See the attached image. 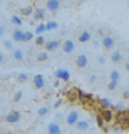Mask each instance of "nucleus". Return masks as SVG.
I'll use <instances>...</instances> for the list:
<instances>
[{
	"instance_id": "25",
	"label": "nucleus",
	"mask_w": 129,
	"mask_h": 134,
	"mask_svg": "<svg viewBox=\"0 0 129 134\" xmlns=\"http://www.w3.org/2000/svg\"><path fill=\"white\" fill-rule=\"evenodd\" d=\"M109 77H111V81H114V82H119V81H121V72H119V70H112Z\"/></svg>"
},
{
	"instance_id": "38",
	"label": "nucleus",
	"mask_w": 129,
	"mask_h": 134,
	"mask_svg": "<svg viewBox=\"0 0 129 134\" xmlns=\"http://www.w3.org/2000/svg\"><path fill=\"white\" fill-rule=\"evenodd\" d=\"M96 79H97V77H96V75L92 74V75L89 77V82H91V84H94V82H96Z\"/></svg>"
},
{
	"instance_id": "9",
	"label": "nucleus",
	"mask_w": 129,
	"mask_h": 134,
	"mask_svg": "<svg viewBox=\"0 0 129 134\" xmlns=\"http://www.w3.org/2000/svg\"><path fill=\"white\" fill-rule=\"evenodd\" d=\"M54 75H55V79H59L60 82H67L69 79H70V72H69L67 69H64V67H60V69H57V70H55V74H54Z\"/></svg>"
},
{
	"instance_id": "1",
	"label": "nucleus",
	"mask_w": 129,
	"mask_h": 134,
	"mask_svg": "<svg viewBox=\"0 0 129 134\" xmlns=\"http://www.w3.org/2000/svg\"><path fill=\"white\" fill-rule=\"evenodd\" d=\"M114 121L117 122L121 127L124 129H129V109H119V111H114Z\"/></svg>"
},
{
	"instance_id": "13",
	"label": "nucleus",
	"mask_w": 129,
	"mask_h": 134,
	"mask_svg": "<svg viewBox=\"0 0 129 134\" xmlns=\"http://www.w3.org/2000/svg\"><path fill=\"white\" fill-rule=\"evenodd\" d=\"M32 84H34L35 89H44V87H45V79H44V75H40V74L34 75V77H32Z\"/></svg>"
},
{
	"instance_id": "41",
	"label": "nucleus",
	"mask_w": 129,
	"mask_h": 134,
	"mask_svg": "<svg viewBox=\"0 0 129 134\" xmlns=\"http://www.w3.org/2000/svg\"><path fill=\"white\" fill-rule=\"evenodd\" d=\"M124 67H126V70L129 72V62H126V65H124Z\"/></svg>"
},
{
	"instance_id": "6",
	"label": "nucleus",
	"mask_w": 129,
	"mask_h": 134,
	"mask_svg": "<svg viewBox=\"0 0 129 134\" xmlns=\"http://www.w3.org/2000/svg\"><path fill=\"white\" fill-rule=\"evenodd\" d=\"M60 49H62V52H64V54H72L74 50H76V44H74L72 39H65L60 44Z\"/></svg>"
},
{
	"instance_id": "11",
	"label": "nucleus",
	"mask_w": 129,
	"mask_h": 134,
	"mask_svg": "<svg viewBox=\"0 0 129 134\" xmlns=\"http://www.w3.org/2000/svg\"><path fill=\"white\" fill-rule=\"evenodd\" d=\"M79 112L77 111H70L67 116H65V122H67V126H70V127H74V124L79 121Z\"/></svg>"
},
{
	"instance_id": "18",
	"label": "nucleus",
	"mask_w": 129,
	"mask_h": 134,
	"mask_svg": "<svg viewBox=\"0 0 129 134\" xmlns=\"http://www.w3.org/2000/svg\"><path fill=\"white\" fill-rule=\"evenodd\" d=\"M111 60L114 62V64H121V62H122V54H121V50H114V49H112Z\"/></svg>"
},
{
	"instance_id": "22",
	"label": "nucleus",
	"mask_w": 129,
	"mask_h": 134,
	"mask_svg": "<svg viewBox=\"0 0 129 134\" xmlns=\"http://www.w3.org/2000/svg\"><path fill=\"white\" fill-rule=\"evenodd\" d=\"M10 24L15 25V27H20V25L24 24V20H22V17H20V15H12L10 17Z\"/></svg>"
},
{
	"instance_id": "10",
	"label": "nucleus",
	"mask_w": 129,
	"mask_h": 134,
	"mask_svg": "<svg viewBox=\"0 0 129 134\" xmlns=\"http://www.w3.org/2000/svg\"><path fill=\"white\" fill-rule=\"evenodd\" d=\"M45 8L49 12H52V14H57L60 8V0H47L45 2Z\"/></svg>"
},
{
	"instance_id": "40",
	"label": "nucleus",
	"mask_w": 129,
	"mask_h": 134,
	"mask_svg": "<svg viewBox=\"0 0 129 134\" xmlns=\"http://www.w3.org/2000/svg\"><path fill=\"white\" fill-rule=\"evenodd\" d=\"M3 60H5V57H3V54L0 52V64H3Z\"/></svg>"
},
{
	"instance_id": "29",
	"label": "nucleus",
	"mask_w": 129,
	"mask_h": 134,
	"mask_svg": "<svg viewBox=\"0 0 129 134\" xmlns=\"http://www.w3.org/2000/svg\"><path fill=\"white\" fill-rule=\"evenodd\" d=\"M34 39V32H24V40L22 42H30Z\"/></svg>"
},
{
	"instance_id": "5",
	"label": "nucleus",
	"mask_w": 129,
	"mask_h": 134,
	"mask_svg": "<svg viewBox=\"0 0 129 134\" xmlns=\"http://www.w3.org/2000/svg\"><path fill=\"white\" fill-rule=\"evenodd\" d=\"M20 119H22L20 111H10L5 114V122H9V124H17Z\"/></svg>"
},
{
	"instance_id": "36",
	"label": "nucleus",
	"mask_w": 129,
	"mask_h": 134,
	"mask_svg": "<svg viewBox=\"0 0 129 134\" xmlns=\"http://www.w3.org/2000/svg\"><path fill=\"white\" fill-rule=\"evenodd\" d=\"M60 106H62V99H57L55 102H54V107H57V109H59Z\"/></svg>"
},
{
	"instance_id": "3",
	"label": "nucleus",
	"mask_w": 129,
	"mask_h": 134,
	"mask_svg": "<svg viewBox=\"0 0 129 134\" xmlns=\"http://www.w3.org/2000/svg\"><path fill=\"white\" fill-rule=\"evenodd\" d=\"M97 112L102 116V119L106 121V124H111L114 121V109L112 107H106V109H97Z\"/></svg>"
},
{
	"instance_id": "32",
	"label": "nucleus",
	"mask_w": 129,
	"mask_h": 134,
	"mask_svg": "<svg viewBox=\"0 0 129 134\" xmlns=\"http://www.w3.org/2000/svg\"><path fill=\"white\" fill-rule=\"evenodd\" d=\"M119 86V82H114V81H109V84H107V89L109 91H116Z\"/></svg>"
},
{
	"instance_id": "31",
	"label": "nucleus",
	"mask_w": 129,
	"mask_h": 134,
	"mask_svg": "<svg viewBox=\"0 0 129 134\" xmlns=\"http://www.w3.org/2000/svg\"><path fill=\"white\" fill-rule=\"evenodd\" d=\"M44 32H45V24H39L35 27V34L39 35V34H44Z\"/></svg>"
},
{
	"instance_id": "4",
	"label": "nucleus",
	"mask_w": 129,
	"mask_h": 134,
	"mask_svg": "<svg viewBox=\"0 0 129 134\" xmlns=\"http://www.w3.org/2000/svg\"><path fill=\"white\" fill-rule=\"evenodd\" d=\"M79 91L81 89H77V87H69V89H65V99L69 100V102H77V99H79Z\"/></svg>"
},
{
	"instance_id": "12",
	"label": "nucleus",
	"mask_w": 129,
	"mask_h": 134,
	"mask_svg": "<svg viewBox=\"0 0 129 134\" xmlns=\"http://www.w3.org/2000/svg\"><path fill=\"white\" fill-rule=\"evenodd\" d=\"M106 107H112V102L106 97H96V109H106Z\"/></svg>"
},
{
	"instance_id": "30",
	"label": "nucleus",
	"mask_w": 129,
	"mask_h": 134,
	"mask_svg": "<svg viewBox=\"0 0 129 134\" xmlns=\"http://www.w3.org/2000/svg\"><path fill=\"white\" fill-rule=\"evenodd\" d=\"M17 81H19V82H27V81H29V75H27L25 72H20V74L17 75Z\"/></svg>"
},
{
	"instance_id": "24",
	"label": "nucleus",
	"mask_w": 129,
	"mask_h": 134,
	"mask_svg": "<svg viewBox=\"0 0 129 134\" xmlns=\"http://www.w3.org/2000/svg\"><path fill=\"white\" fill-rule=\"evenodd\" d=\"M49 111H51V109H49L47 106H40L39 111H37V116H39V117H44V116L49 114Z\"/></svg>"
},
{
	"instance_id": "19",
	"label": "nucleus",
	"mask_w": 129,
	"mask_h": 134,
	"mask_svg": "<svg viewBox=\"0 0 129 134\" xmlns=\"http://www.w3.org/2000/svg\"><path fill=\"white\" fill-rule=\"evenodd\" d=\"M12 40L14 42H22L24 40V30H20V29L17 27L14 32H12Z\"/></svg>"
},
{
	"instance_id": "15",
	"label": "nucleus",
	"mask_w": 129,
	"mask_h": 134,
	"mask_svg": "<svg viewBox=\"0 0 129 134\" xmlns=\"http://www.w3.org/2000/svg\"><path fill=\"white\" fill-rule=\"evenodd\" d=\"M74 127H76L79 132H84V131L89 129V121H87V119H81V117H79V121L74 124Z\"/></svg>"
},
{
	"instance_id": "26",
	"label": "nucleus",
	"mask_w": 129,
	"mask_h": 134,
	"mask_svg": "<svg viewBox=\"0 0 129 134\" xmlns=\"http://www.w3.org/2000/svg\"><path fill=\"white\" fill-rule=\"evenodd\" d=\"M47 59H49L47 52H39V54H37V60H39V62H44V60H47Z\"/></svg>"
},
{
	"instance_id": "7",
	"label": "nucleus",
	"mask_w": 129,
	"mask_h": 134,
	"mask_svg": "<svg viewBox=\"0 0 129 134\" xmlns=\"http://www.w3.org/2000/svg\"><path fill=\"white\" fill-rule=\"evenodd\" d=\"M101 45L106 50H112V49H114V45H116L114 37H112V35H104L102 39H101Z\"/></svg>"
},
{
	"instance_id": "34",
	"label": "nucleus",
	"mask_w": 129,
	"mask_h": 134,
	"mask_svg": "<svg viewBox=\"0 0 129 134\" xmlns=\"http://www.w3.org/2000/svg\"><path fill=\"white\" fill-rule=\"evenodd\" d=\"M22 91H17V92H15V94H14V100H15V102H19V100L20 99H22Z\"/></svg>"
},
{
	"instance_id": "27",
	"label": "nucleus",
	"mask_w": 129,
	"mask_h": 134,
	"mask_svg": "<svg viewBox=\"0 0 129 134\" xmlns=\"http://www.w3.org/2000/svg\"><path fill=\"white\" fill-rule=\"evenodd\" d=\"M34 39H35V44H37V45H44V44H45V37L42 35V34H39L37 37H34Z\"/></svg>"
},
{
	"instance_id": "33",
	"label": "nucleus",
	"mask_w": 129,
	"mask_h": 134,
	"mask_svg": "<svg viewBox=\"0 0 129 134\" xmlns=\"http://www.w3.org/2000/svg\"><path fill=\"white\" fill-rule=\"evenodd\" d=\"M3 45H5V49L14 50V40H5V42H3Z\"/></svg>"
},
{
	"instance_id": "17",
	"label": "nucleus",
	"mask_w": 129,
	"mask_h": 134,
	"mask_svg": "<svg viewBox=\"0 0 129 134\" xmlns=\"http://www.w3.org/2000/svg\"><path fill=\"white\" fill-rule=\"evenodd\" d=\"M32 17H34V20H37V22H42L45 19V10L44 8H37V10L32 12Z\"/></svg>"
},
{
	"instance_id": "28",
	"label": "nucleus",
	"mask_w": 129,
	"mask_h": 134,
	"mask_svg": "<svg viewBox=\"0 0 129 134\" xmlns=\"http://www.w3.org/2000/svg\"><path fill=\"white\" fill-rule=\"evenodd\" d=\"M32 12H34V8H32V7H24L22 10H20V14H22L24 17H27V15H30Z\"/></svg>"
},
{
	"instance_id": "16",
	"label": "nucleus",
	"mask_w": 129,
	"mask_h": 134,
	"mask_svg": "<svg viewBox=\"0 0 129 134\" xmlns=\"http://www.w3.org/2000/svg\"><path fill=\"white\" fill-rule=\"evenodd\" d=\"M47 132H51V134H60L62 132L60 124L59 122H51V124L47 126Z\"/></svg>"
},
{
	"instance_id": "14",
	"label": "nucleus",
	"mask_w": 129,
	"mask_h": 134,
	"mask_svg": "<svg viewBox=\"0 0 129 134\" xmlns=\"http://www.w3.org/2000/svg\"><path fill=\"white\" fill-rule=\"evenodd\" d=\"M44 45H45V50H47V52H55V50H59V47H60V42L59 40H47Z\"/></svg>"
},
{
	"instance_id": "39",
	"label": "nucleus",
	"mask_w": 129,
	"mask_h": 134,
	"mask_svg": "<svg viewBox=\"0 0 129 134\" xmlns=\"http://www.w3.org/2000/svg\"><path fill=\"white\" fill-rule=\"evenodd\" d=\"M122 99H129V91H124L122 92Z\"/></svg>"
},
{
	"instance_id": "2",
	"label": "nucleus",
	"mask_w": 129,
	"mask_h": 134,
	"mask_svg": "<svg viewBox=\"0 0 129 134\" xmlns=\"http://www.w3.org/2000/svg\"><path fill=\"white\" fill-rule=\"evenodd\" d=\"M77 102L81 104L82 107H87V109H92L96 107V97L91 92H84V91H79V99H77Z\"/></svg>"
},
{
	"instance_id": "37",
	"label": "nucleus",
	"mask_w": 129,
	"mask_h": 134,
	"mask_svg": "<svg viewBox=\"0 0 129 134\" xmlns=\"http://www.w3.org/2000/svg\"><path fill=\"white\" fill-rule=\"evenodd\" d=\"M97 62H99L101 65H104V64H106V57H104V55H101V57L97 59Z\"/></svg>"
},
{
	"instance_id": "20",
	"label": "nucleus",
	"mask_w": 129,
	"mask_h": 134,
	"mask_svg": "<svg viewBox=\"0 0 129 134\" xmlns=\"http://www.w3.org/2000/svg\"><path fill=\"white\" fill-rule=\"evenodd\" d=\"M91 39H92V35H91V32L89 30H84V32H81V35H79V42L81 44H86V42H89Z\"/></svg>"
},
{
	"instance_id": "8",
	"label": "nucleus",
	"mask_w": 129,
	"mask_h": 134,
	"mask_svg": "<svg viewBox=\"0 0 129 134\" xmlns=\"http://www.w3.org/2000/svg\"><path fill=\"white\" fill-rule=\"evenodd\" d=\"M76 65H77V69H87L89 67V59H87L86 54L76 55Z\"/></svg>"
},
{
	"instance_id": "35",
	"label": "nucleus",
	"mask_w": 129,
	"mask_h": 134,
	"mask_svg": "<svg viewBox=\"0 0 129 134\" xmlns=\"http://www.w3.org/2000/svg\"><path fill=\"white\" fill-rule=\"evenodd\" d=\"M5 35V25H0V39Z\"/></svg>"
},
{
	"instance_id": "21",
	"label": "nucleus",
	"mask_w": 129,
	"mask_h": 134,
	"mask_svg": "<svg viewBox=\"0 0 129 134\" xmlns=\"http://www.w3.org/2000/svg\"><path fill=\"white\" fill-rule=\"evenodd\" d=\"M12 55H14V59H15V60H19V62H22L24 59H25L22 49H14V50H12Z\"/></svg>"
},
{
	"instance_id": "23",
	"label": "nucleus",
	"mask_w": 129,
	"mask_h": 134,
	"mask_svg": "<svg viewBox=\"0 0 129 134\" xmlns=\"http://www.w3.org/2000/svg\"><path fill=\"white\" fill-rule=\"evenodd\" d=\"M57 29H59V24H57L55 20H51V22L45 24V32L47 30H57Z\"/></svg>"
}]
</instances>
